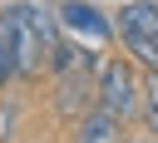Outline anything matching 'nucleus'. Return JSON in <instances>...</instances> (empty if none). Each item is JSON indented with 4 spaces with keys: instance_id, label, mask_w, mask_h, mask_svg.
<instances>
[{
    "instance_id": "1",
    "label": "nucleus",
    "mask_w": 158,
    "mask_h": 143,
    "mask_svg": "<svg viewBox=\"0 0 158 143\" xmlns=\"http://www.w3.org/2000/svg\"><path fill=\"white\" fill-rule=\"evenodd\" d=\"M0 15H5V30H10L15 84L35 89L40 79H49V49H44V39H40L35 20H30V5H25V0H10V5H0Z\"/></svg>"
},
{
    "instance_id": "10",
    "label": "nucleus",
    "mask_w": 158,
    "mask_h": 143,
    "mask_svg": "<svg viewBox=\"0 0 158 143\" xmlns=\"http://www.w3.org/2000/svg\"><path fill=\"white\" fill-rule=\"evenodd\" d=\"M128 143H158L153 133H128Z\"/></svg>"
},
{
    "instance_id": "9",
    "label": "nucleus",
    "mask_w": 158,
    "mask_h": 143,
    "mask_svg": "<svg viewBox=\"0 0 158 143\" xmlns=\"http://www.w3.org/2000/svg\"><path fill=\"white\" fill-rule=\"evenodd\" d=\"M15 84V54H10V30H5V15H0V89Z\"/></svg>"
},
{
    "instance_id": "4",
    "label": "nucleus",
    "mask_w": 158,
    "mask_h": 143,
    "mask_svg": "<svg viewBox=\"0 0 158 143\" xmlns=\"http://www.w3.org/2000/svg\"><path fill=\"white\" fill-rule=\"evenodd\" d=\"M54 5V15H59V30L69 35V39H79V44H109L118 30H114V20L94 5V0H49Z\"/></svg>"
},
{
    "instance_id": "2",
    "label": "nucleus",
    "mask_w": 158,
    "mask_h": 143,
    "mask_svg": "<svg viewBox=\"0 0 158 143\" xmlns=\"http://www.w3.org/2000/svg\"><path fill=\"white\" fill-rule=\"evenodd\" d=\"M94 84H99V108H109V113L123 118V123L138 118V108H143V74H138L123 54H109V59L99 64Z\"/></svg>"
},
{
    "instance_id": "8",
    "label": "nucleus",
    "mask_w": 158,
    "mask_h": 143,
    "mask_svg": "<svg viewBox=\"0 0 158 143\" xmlns=\"http://www.w3.org/2000/svg\"><path fill=\"white\" fill-rule=\"evenodd\" d=\"M138 123H143V133L158 138V74H143V108H138Z\"/></svg>"
},
{
    "instance_id": "7",
    "label": "nucleus",
    "mask_w": 158,
    "mask_h": 143,
    "mask_svg": "<svg viewBox=\"0 0 158 143\" xmlns=\"http://www.w3.org/2000/svg\"><path fill=\"white\" fill-rule=\"evenodd\" d=\"M123 44V59L138 69V74H158V39H143V35H118Z\"/></svg>"
},
{
    "instance_id": "5",
    "label": "nucleus",
    "mask_w": 158,
    "mask_h": 143,
    "mask_svg": "<svg viewBox=\"0 0 158 143\" xmlns=\"http://www.w3.org/2000/svg\"><path fill=\"white\" fill-rule=\"evenodd\" d=\"M69 143H128V123L114 118L109 108H94L69 128Z\"/></svg>"
},
{
    "instance_id": "3",
    "label": "nucleus",
    "mask_w": 158,
    "mask_h": 143,
    "mask_svg": "<svg viewBox=\"0 0 158 143\" xmlns=\"http://www.w3.org/2000/svg\"><path fill=\"white\" fill-rule=\"evenodd\" d=\"M99 108V84H94V74H64V79H49V113H54V123H64V128H74L84 113H94Z\"/></svg>"
},
{
    "instance_id": "6",
    "label": "nucleus",
    "mask_w": 158,
    "mask_h": 143,
    "mask_svg": "<svg viewBox=\"0 0 158 143\" xmlns=\"http://www.w3.org/2000/svg\"><path fill=\"white\" fill-rule=\"evenodd\" d=\"M114 30H118V35L158 39V0H123V5L114 10Z\"/></svg>"
}]
</instances>
